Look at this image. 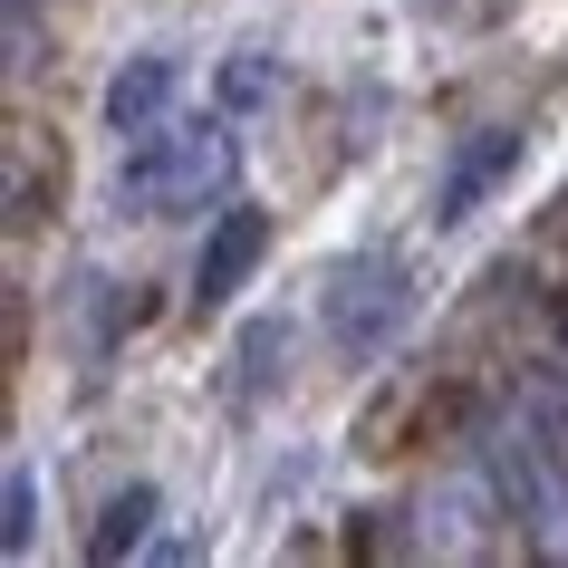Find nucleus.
Instances as JSON below:
<instances>
[{
    "instance_id": "obj_1",
    "label": "nucleus",
    "mask_w": 568,
    "mask_h": 568,
    "mask_svg": "<svg viewBox=\"0 0 568 568\" xmlns=\"http://www.w3.org/2000/svg\"><path fill=\"white\" fill-rule=\"evenodd\" d=\"M232 183V135L222 125H145L135 145H125V164H116V203H135V212H203V193H222Z\"/></svg>"
},
{
    "instance_id": "obj_2",
    "label": "nucleus",
    "mask_w": 568,
    "mask_h": 568,
    "mask_svg": "<svg viewBox=\"0 0 568 568\" xmlns=\"http://www.w3.org/2000/svg\"><path fill=\"white\" fill-rule=\"evenodd\" d=\"M405 318H415L405 261H386V251H366V261H337V280H328V328H337V347L376 357V347H386Z\"/></svg>"
},
{
    "instance_id": "obj_3",
    "label": "nucleus",
    "mask_w": 568,
    "mask_h": 568,
    "mask_svg": "<svg viewBox=\"0 0 568 568\" xmlns=\"http://www.w3.org/2000/svg\"><path fill=\"white\" fill-rule=\"evenodd\" d=\"M261 251H270V212H251V203H232L222 212V232L203 241V261H193V308H222L261 270Z\"/></svg>"
},
{
    "instance_id": "obj_4",
    "label": "nucleus",
    "mask_w": 568,
    "mask_h": 568,
    "mask_svg": "<svg viewBox=\"0 0 568 568\" xmlns=\"http://www.w3.org/2000/svg\"><path fill=\"white\" fill-rule=\"evenodd\" d=\"M510 164H520V125H481L473 145L453 154V174H444V193H434V222H463V212L491 193V183H510Z\"/></svg>"
},
{
    "instance_id": "obj_5",
    "label": "nucleus",
    "mask_w": 568,
    "mask_h": 568,
    "mask_svg": "<svg viewBox=\"0 0 568 568\" xmlns=\"http://www.w3.org/2000/svg\"><path fill=\"white\" fill-rule=\"evenodd\" d=\"M174 78H183V68L164 59V49H145L135 68H116V78H106V125H116V135H145V125H164V106H174Z\"/></svg>"
},
{
    "instance_id": "obj_6",
    "label": "nucleus",
    "mask_w": 568,
    "mask_h": 568,
    "mask_svg": "<svg viewBox=\"0 0 568 568\" xmlns=\"http://www.w3.org/2000/svg\"><path fill=\"white\" fill-rule=\"evenodd\" d=\"M145 520H154V481H135V491H116V501H106V530H97L88 549H97V559H125V549L145 539Z\"/></svg>"
},
{
    "instance_id": "obj_7",
    "label": "nucleus",
    "mask_w": 568,
    "mask_h": 568,
    "mask_svg": "<svg viewBox=\"0 0 568 568\" xmlns=\"http://www.w3.org/2000/svg\"><path fill=\"white\" fill-rule=\"evenodd\" d=\"M30 520H39V473L10 463V549H30Z\"/></svg>"
},
{
    "instance_id": "obj_8",
    "label": "nucleus",
    "mask_w": 568,
    "mask_h": 568,
    "mask_svg": "<svg viewBox=\"0 0 568 568\" xmlns=\"http://www.w3.org/2000/svg\"><path fill=\"white\" fill-rule=\"evenodd\" d=\"M261 88H270V59H261V49H241V59L222 68V97H232V106H251Z\"/></svg>"
}]
</instances>
